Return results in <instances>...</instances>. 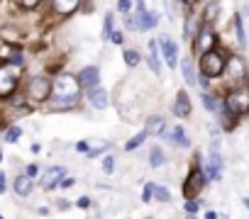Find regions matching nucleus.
Instances as JSON below:
<instances>
[{
	"mask_svg": "<svg viewBox=\"0 0 249 219\" xmlns=\"http://www.w3.org/2000/svg\"><path fill=\"white\" fill-rule=\"evenodd\" d=\"M52 95V80L47 76H35L27 85V97L35 102H47Z\"/></svg>",
	"mask_w": 249,
	"mask_h": 219,
	"instance_id": "7ed1b4c3",
	"label": "nucleus"
},
{
	"mask_svg": "<svg viewBox=\"0 0 249 219\" xmlns=\"http://www.w3.org/2000/svg\"><path fill=\"white\" fill-rule=\"evenodd\" d=\"M0 161H3V151H0Z\"/></svg>",
	"mask_w": 249,
	"mask_h": 219,
	"instance_id": "a18cd8bd",
	"label": "nucleus"
},
{
	"mask_svg": "<svg viewBox=\"0 0 249 219\" xmlns=\"http://www.w3.org/2000/svg\"><path fill=\"white\" fill-rule=\"evenodd\" d=\"M152 195H154L159 202H169V200H171V192H169L164 185H154V183H152Z\"/></svg>",
	"mask_w": 249,
	"mask_h": 219,
	"instance_id": "393cba45",
	"label": "nucleus"
},
{
	"mask_svg": "<svg viewBox=\"0 0 249 219\" xmlns=\"http://www.w3.org/2000/svg\"><path fill=\"white\" fill-rule=\"evenodd\" d=\"M159 51H161V56L166 59V63H169L171 68H176V63H178V47H176V42H171L169 37H164V39L159 42Z\"/></svg>",
	"mask_w": 249,
	"mask_h": 219,
	"instance_id": "0eeeda50",
	"label": "nucleus"
},
{
	"mask_svg": "<svg viewBox=\"0 0 249 219\" xmlns=\"http://www.w3.org/2000/svg\"><path fill=\"white\" fill-rule=\"evenodd\" d=\"M135 20H137V30H152V27H157L159 15L147 10L142 0H137V15H135Z\"/></svg>",
	"mask_w": 249,
	"mask_h": 219,
	"instance_id": "423d86ee",
	"label": "nucleus"
},
{
	"mask_svg": "<svg viewBox=\"0 0 249 219\" xmlns=\"http://www.w3.org/2000/svg\"><path fill=\"white\" fill-rule=\"evenodd\" d=\"M174 115L176 117H188L191 115V100L186 93H178L176 100H174Z\"/></svg>",
	"mask_w": 249,
	"mask_h": 219,
	"instance_id": "ddd939ff",
	"label": "nucleus"
},
{
	"mask_svg": "<svg viewBox=\"0 0 249 219\" xmlns=\"http://www.w3.org/2000/svg\"><path fill=\"white\" fill-rule=\"evenodd\" d=\"M112 34V13L105 15V25H103V39H110Z\"/></svg>",
	"mask_w": 249,
	"mask_h": 219,
	"instance_id": "c85d7f7f",
	"label": "nucleus"
},
{
	"mask_svg": "<svg viewBox=\"0 0 249 219\" xmlns=\"http://www.w3.org/2000/svg\"><path fill=\"white\" fill-rule=\"evenodd\" d=\"M27 175L35 180V178L39 175V166H35V163H32V166H27Z\"/></svg>",
	"mask_w": 249,
	"mask_h": 219,
	"instance_id": "f704fd0d",
	"label": "nucleus"
},
{
	"mask_svg": "<svg viewBox=\"0 0 249 219\" xmlns=\"http://www.w3.org/2000/svg\"><path fill=\"white\" fill-rule=\"evenodd\" d=\"M103 171H105V173H115V158H112V156H105V161H103Z\"/></svg>",
	"mask_w": 249,
	"mask_h": 219,
	"instance_id": "473e14b6",
	"label": "nucleus"
},
{
	"mask_svg": "<svg viewBox=\"0 0 249 219\" xmlns=\"http://www.w3.org/2000/svg\"><path fill=\"white\" fill-rule=\"evenodd\" d=\"M144 132H147V134H161V132H164V120H161V117H149Z\"/></svg>",
	"mask_w": 249,
	"mask_h": 219,
	"instance_id": "412c9836",
	"label": "nucleus"
},
{
	"mask_svg": "<svg viewBox=\"0 0 249 219\" xmlns=\"http://www.w3.org/2000/svg\"><path fill=\"white\" fill-rule=\"evenodd\" d=\"M88 149L90 151H86L90 158H95V156H100L105 149H110V141H105V139H95V141H88Z\"/></svg>",
	"mask_w": 249,
	"mask_h": 219,
	"instance_id": "6ab92c4d",
	"label": "nucleus"
},
{
	"mask_svg": "<svg viewBox=\"0 0 249 219\" xmlns=\"http://www.w3.org/2000/svg\"><path fill=\"white\" fill-rule=\"evenodd\" d=\"M200 73L208 76V78L222 76L225 73V54H220L215 49L203 51V56H200Z\"/></svg>",
	"mask_w": 249,
	"mask_h": 219,
	"instance_id": "f03ea898",
	"label": "nucleus"
},
{
	"mask_svg": "<svg viewBox=\"0 0 249 219\" xmlns=\"http://www.w3.org/2000/svg\"><path fill=\"white\" fill-rule=\"evenodd\" d=\"M164 161H166V156H164V151H161L159 146H154V149L149 151V163H152L154 168H159V166H164Z\"/></svg>",
	"mask_w": 249,
	"mask_h": 219,
	"instance_id": "5701e85b",
	"label": "nucleus"
},
{
	"mask_svg": "<svg viewBox=\"0 0 249 219\" xmlns=\"http://www.w3.org/2000/svg\"><path fill=\"white\" fill-rule=\"evenodd\" d=\"M124 27H127L130 32H135V30H137V20H135V17H132L130 13H127V15H124Z\"/></svg>",
	"mask_w": 249,
	"mask_h": 219,
	"instance_id": "72a5a7b5",
	"label": "nucleus"
},
{
	"mask_svg": "<svg viewBox=\"0 0 249 219\" xmlns=\"http://www.w3.org/2000/svg\"><path fill=\"white\" fill-rule=\"evenodd\" d=\"M147 137H149L147 132H140V134H135V137H132L127 144H124V151H135L137 146H142V144H144V139H147Z\"/></svg>",
	"mask_w": 249,
	"mask_h": 219,
	"instance_id": "b1692460",
	"label": "nucleus"
},
{
	"mask_svg": "<svg viewBox=\"0 0 249 219\" xmlns=\"http://www.w3.org/2000/svg\"><path fill=\"white\" fill-rule=\"evenodd\" d=\"M81 85H78V78L71 76V73H59L54 80H52V100H49V110L52 112H64V110H71L78 105V93Z\"/></svg>",
	"mask_w": 249,
	"mask_h": 219,
	"instance_id": "f257e3e1",
	"label": "nucleus"
},
{
	"mask_svg": "<svg viewBox=\"0 0 249 219\" xmlns=\"http://www.w3.org/2000/svg\"><path fill=\"white\" fill-rule=\"evenodd\" d=\"M205 171H208V178H220V171H222V161H220V154H217V149H213L210 151V161H208V166H205Z\"/></svg>",
	"mask_w": 249,
	"mask_h": 219,
	"instance_id": "dca6fc26",
	"label": "nucleus"
},
{
	"mask_svg": "<svg viewBox=\"0 0 249 219\" xmlns=\"http://www.w3.org/2000/svg\"><path fill=\"white\" fill-rule=\"evenodd\" d=\"M244 204H247V209H249V200H244Z\"/></svg>",
	"mask_w": 249,
	"mask_h": 219,
	"instance_id": "c03bdc74",
	"label": "nucleus"
},
{
	"mask_svg": "<svg viewBox=\"0 0 249 219\" xmlns=\"http://www.w3.org/2000/svg\"><path fill=\"white\" fill-rule=\"evenodd\" d=\"M42 3V0H15V5H20V8H25V10H32V8H37Z\"/></svg>",
	"mask_w": 249,
	"mask_h": 219,
	"instance_id": "c756f323",
	"label": "nucleus"
},
{
	"mask_svg": "<svg viewBox=\"0 0 249 219\" xmlns=\"http://www.w3.org/2000/svg\"><path fill=\"white\" fill-rule=\"evenodd\" d=\"M78 204H81V207H88L90 202H88V197H81V200H78Z\"/></svg>",
	"mask_w": 249,
	"mask_h": 219,
	"instance_id": "a19ab883",
	"label": "nucleus"
},
{
	"mask_svg": "<svg viewBox=\"0 0 249 219\" xmlns=\"http://www.w3.org/2000/svg\"><path fill=\"white\" fill-rule=\"evenodd\" d=\"M181 3H183V5H193V3H196V0H181Z\"/></svg>",
	"mask_w": 249,
	"mask_h": 219,
	"instance_id": "37998d69",
	"label": "nucleus"
},
{
	"mask_svg": "<svg viewBox=\"0 0 249 219\" xmlns=\"http://www.w3.org/2000/svg\"><path fill=\"white\" fill-rule=\"evenodd\" d=\"M203 183H205L203 173H200V171H193V173H191V178L186 180V188H183V190H186V195H188V197H191V195H196V192L203 188Z\"/></svg>",
	"mask_w": 249,
	"mask_h": 219,
	"instance_id": "f3484780",
	"label": "nucleus"
},
{
	"mask_svg": "<svg viewBox=\"0 0 249 219\" xmlns=\"http://www.w3.org/2000/svg\"><path fill=\"white\" fill-rule=\"evenodd\" d=\"M196 27H198V17L196 15H188V20H186V34L183 37H196Z\"/></svg>",
	"mask_w": 249,
	"mask_h": 219,
	"instance_id": "a878e982",
	"label": "nucleus"
},
{
	"mask_svg": "<svg viewBox=\"0 0 249 219\" xmlns=\"http://www.w3.org/2000/svg\"><path fill=\"white\" fill-rule=\"evenodd\" d=\"M117 10H120L122 15H127V13L132 10V0H120V3H117Z\"/></svg>",
	"mask_w": 249,
	"mask_h": 219,
	"instance_id": "2f4dec72",
	"label": "nucleus"
},
{
	"mask_svg": "<svg viewBox=\"0 0 249 219\" xmlns=\"http://www.w3.org/2000/svg\"><path fill=\"white\" fill-rule=\"evenodd\" d=\"M32 188H35V180H32L27 173H22V175L15 178V192H18L20 197H27V195L32 192Z\"/></svg>",
	"mask_w": 249,
	"mask_h": 219,
	"instance_id": "2eb2a0df",
	"label": "nucleus"
},
{
	"mask_svg": "<svg viewBox=\"0 0 249 219\" xmlns=\"http://www.w3.org/2000/svg\"><path fill=\"white\" fill-rule=\"evenodd\" d=\"M169 141H174V144H178V146H188L191 141H188V137H186V132H183V127H174V129H169V132H161Z\"/></svg>",
	"mask_w": 249,
	"mask_h": 219,
	"instance_id": "a211bd4d",
	"label": "nucleus"
},
{
	"mask_svg": "<svg viewBox=\"0 0 249 219\" xmlns=\"http://www.w3.org/2000/svg\"><path fill=\"white\" fill-rule=\"evenodd\" d=\"M18 80H20V73L13 63L0 66V97H10L18 88Z\"/></svg>",
	"mask_w": 249,
	"mask_h": 219,
	"instance_id": "20e7f679",
	"label": "nucleus"
},
{
	"mask_svg": "<svg viewBox=\"0 0 249 219\" xmlns=\"http://www.w3.org/2000/svg\"><path fill=\"white\" fill-rule=\"evenodd\" d=\"M122 59H124V63H127L130 68L140 66V61H142V56H140L135 49H124V51H122Z\"/></svg>",
	"mask_w": 249,
	"mask_h": 219,
	"instance_id": "4be33fe9",
	"label": "nucleus"
},
{
	"mask_svg": "<svg viewBox=\"0 0 249 219\" xmlns=\"http://www.w3.org/2000/svg\"><path fill=\"white\" fill-rule=\"evenodd\" d=\"M234 27H237V39L242 47H247V37H244V25H242V17H234Z\"/></svg>",
	"mask_w": 249,
	"mask_h": 219,
	"instance_id": "cd10ccee",
	"label": "nucleus"
},
{
	"mask_svg": "<svg viewBox=\"0 0 249 219\" xmlns=\"http://www.w3.org/2000/svg\"><path fill=\"white\" fill-rule=\"evenodd\" d=\"M122 39H124L122 32H112V34H110V42H115V44H122Z\"/></svg>",
	"mask_w": 249,
	"mask_h": 219,
	"instance_id": "e433bc0d",
	"label": "nucleus"
},
{
	"mask_svg": "<svg viewBox=\"0 0 249 219\" xmlns=\"http://www.w3.org/2000/svg\"><path fill=\"white\" fill-rule=\"evenodd\" d=\"M78 85L81 88H95V85H100V71H98V66H86L78 73Z\"/></svg>",
	"mask_w": 249,
	"mask_h": 219,
	"instance_id": "6e6552de",
	"label": "nucleus"
},
{
	"mask_svg": "<svg viewBox=\"0 0 249 219\" xmlns=\"http://www.w3.org/2000/svg\"><path fill=\"white\" fill-rule=\"evenodd\" d=\"M203 105L210 110V112H215V110H217V100H215V97H210V95H203Z\"/></svg>",
	"mask_w": 249,
	"mask_h": 219,
	"instance_id": "7c9ffc66",
	"label": "nucleus"
},
{
	"mask_svg": "<svg viewBox=\"0 0 249 219\" xmlns=\"http://www.w3.org/2000/svg\"><path fill=\"white\" fill-rule=\"evenodd\" d=\"M227 110L234 115H242V112H249V90H234L227 95L225 100Z\"/></svg>",
	"mask_w": 249,
	"mask_h": 219,
	"instance_id": "39448f33",
	"label": "nucleus"
},
{
	"mask_svg": "<svg viewBox=\"0 0 249 219\" xmlns=\"http://www.w3.org/2000/svg\"><path fill=\"white\" fill-rule=\"evenodd\" d=\"M64 173H66V168L64 166H52L49 171H47V175H44V180H42V185H44V190H52L61 178H64Z\"/></svg>",
	"mask_w": 249,
	"mask_h": 219,
	"instance_id": "f8f14e48",
	"label": "nucleus"
},
{
	"mask_svg": "<svg viewBox=\"0 0 249 219\" xmlns=\"http://www.w3.org/2000/svg\"><path fill=\"white\" fill-rule=\"evenodd\" d=\"M205 219H217V214H215V212H208V214H205Z\"/></svg>",
	"mask_w": 249,
	"mask_h": 219,
	"instance_id": "79ce46f5",
	"label": "nucleus"
},
{
	"mask_svg": "<svg viewBox=\"0 0 249 219\" xmlns=\"http://www.w3.org/2000/svg\"><path fill=\"white\" fill-rule=\"evenodd\" d=\"M0 192H5V178H3V173H0Z\"/></svg>",
	"mask_w": 249,
	"mask_h": 219,
	"instance_id": "ea45409f",
	"label": "nucleus"
},
{
	"mask_svg": "<svg viewBox=\"0 0 249 219\" xmlns=\"http://www.w3.org/2000/svg\"><path fill=\"white\" fill-rule=\"evenodd\" d=\"M20 137H22V129L20 127H10L8 134H5V141L8 144H15V141H20Z\"/></svg>",
	"mask_w": 249,
	"mask_h": 219,
	"instance_id": "bb28decb",
	"label": "nucleus"
},
{
	"mask_svg": "<svg viewBox=\"0 0 249 219\" xmlns=\"http://www.w3.org/2000/svg\"><path fill=\"white\" fill-rule=\"evenodd\" d=\"M149 59H147V63H149V68H152V73L154 76H161V59H159V44L152 39L149 42Z\"/></svg>",
	"mask_w": 249,
	"mask_h": 219,
	"instance_id": "4468645a",
	"label": "nucleus"
},
{
	"mask_svg": "<svg viewBox=\"0 0 249 219\" xmlns=\"http://www.w3.org/2000/svg\"><path fill=\"white\" fill-rule=\"evenodd\" d=\"M186 212L196 214V212H198V202H196V200H188V202H186Z\"/></svg>",
	"mask_w": 249,
	"mask_h": 219,
	"instance_id": "c9c22d12",
	"label": "nucleus"
},
{
	"mask_svg": "<svg viewBox=\"0 0 249 219\" xmlns=\"http://www.w3.org/2000/svg\"><path fill=\"white\" fill-rule=\"evenodd\" d=\"M78 5H81V0H52V13L66 17V15L76 13Z\"/></svg>",
	"mask_w": 249,
	"mask_h": 219,
	"instance_id": "1a4fd4ad",
	"label": "nucleus"
},
{
	"mask_svg": "<svg viewBox=\"0 0 249 219\" xmlns=\"http://www.w3.org/2000/svg\"><path fill=\"white\" fill-rule=\"evenodd\" d=\"M76 151L86 154V151H88V141H78V144H76Z\"/></svg>",
	"mask_w": 249,
	"mask_h": 219,
	"instance_id": "58836bf2",
	"label": "nucleus"
},
{
	"mask_svg": "<svg viewBox=\"0 0 249 219\" xmlns=\"http://www.w3.org/2000/svg\"><path fill=\"white\" fill-rule=\"evenodd\" d=\"M142 200H144V202H149V200H152V183H147V188H144V195H142Z\"/></svg>",
	"mask_w": 249,
	"mask_h": 219,
	"instance_id": "4c0bfd02",
	"label": "nucleus"
},
{
	"mask_svg": "<svg viewBox=\"0 0 249 219\" xmlns=\"http://www.w3.org/2000/svg\"><path fill=\"white\" fill-rule=\"evenodd\" d=\"M196 49L203 54V51H210L213 49V44H215V34H213V30L210 27H203L200 32H196Z\"/></svg>",
	"mask_w": 249,
	"mask_h": 219,
	"instance_id": "9d476101",
	"label": "nucleus"
},
{
	"mask_svg": "<svg viewBox=\"0 0 249 219\" xmlns=\"http://www.w3.org/2000/svg\"><path fill=\"white\" fill-rule=\"evenodd\" d=\"M88 100H90V105H93V107L105 110V107H107V90H103L100 85L88 88Z\"/></svg>",
	"mask_w": 249,
	"mask_h": 219,
	"instance_id": "9b49d317",
	"label": "nucleus"
},
{
	"mask_svg": "<svg viewBox=\"0 0 249 219\" xmlns=\"http://www.w3.org/2000/svg\"><path fill=\"white\" fill-rule=\"evenodd\" d=\"M181 71H183V80H186L188 85H196V83H198V78H196V73H193V63H191V59H183Z\"/></svg>",
	"mask_w": 249,
	"mask_h": 219,
	"instance_id": "aec40b11",
	"label": "nucleus"
}]
</instances>
